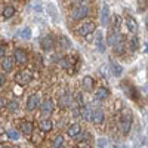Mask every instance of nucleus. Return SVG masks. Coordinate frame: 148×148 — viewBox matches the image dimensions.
<instances>
[{
  "instance_id": "29",
  "label": "nucleus",
  "mask_w": 148,
  "mask_h": 148,
  "mask_svg": "<svg viewBox=\"0 0 148 148\" xmlns=\"http://www.w3.org/2000/svg\"><path fill=\"white\" fill-rule=\"evenodd\" d=\"M129 47H130V51H133V52L139 49V39L136 36H133L132 39L129 40Z\"/></svg>"
},
{
  "instance_id": "5",
  "label": "nucleus",
  "mask_w": 148,
  "mask_h": 148,
  "mask_svg": "<svg viewBox=\"0 0 148 148\" xmlns=\"http://www.w3.org/2000/svg\"><path fill=\"white\" fill-rule=\"evenodd\" d=\"M95 28H96V25H95L93 21L83 22V24H80L79 28H77V34L82 36V37H88V36H90L95 31Z\"/></svg>"
},
{
  "instance_id": "43",
  "label": "nucleus",
  "mask_w": 148,
  "mask_h": 148,
  "mask_svg": "<svg viewBox=\"0 0 148 148\" xmlns=\"http://www.w3.org/2000/svg\"><path fill=\"white\" fill-rule=\"evenodd\" d=\"M147 31H148V21H147Z\"/></svg>"
},
{
  "instance_id": "27",
  "label": "nucleus",
  "mask_w": 148,
  "mask_h": 148,
  "mask_svg": "<svg viewBox=\"0 0 148 148\" xmlns=\"http://www.w3.org/2000/svg\"><path fill=\"white\" fill-rule=\"evenodd\" d=\"M59 64H61V67H62L64 70H70L71 67H73V58H70V56H64V58H61L59 59Z\"/></svg>"
},
{
  "instance_id": "30",
  "label": "nucleus",
  "mask_w": 148,
  "mask_h": 148,
  "mask_svg": "<svg viewBox=\"0 0 148 148\" xmlns=\"http://www.w3.org/2000/svg\"><path fill=\"white\" fill-rule=\"evenodd\" d=\"M59 43H61V46H62V49H70L73 46L71 40L68 39V37H65V36H61L59 37Z\"/></svg>"
},
{
  "instance_id": "24",
  "label": "nucleus",
  "mask_w": 148,
  "mask_h": 148,
  "mask_svg": "<svg viewBox=\"0 0 148 148\" xmlns=\"http://www.w3.org/2000/svg\"><path fill=\"white\" fill-rule=\"evenodd\" d=\"M15 8L12 6V5H6L5 8H3V10H2V15H3V18L5 19H8V18H12L15 15Z\"/></svg>"
},
{
  "instance_id": "20",
  "label": "nucleus",
  "mask_w": 148,
  "mask_h": 148,
  "mask_svg": "<svg viewBox=\"0 0 148 148\" xmlns=\"http://www.w3.org/2000/svg\"><path fill=\"white\" fill-rule=\"evenodd\" d=\"M92 108L89 107V105H83L82 108H80V117L83 119V120H86V121H90V119H92Z\"/></svg>"
},
{
  "instance_id": "36",
  "label": "nucleus",
  "mask_w": 148,
  "mask_h": 148,
  "mask_svg": "<svg viewBox=\"0 0 148 148\" xmlns=\"http://www.w3.org/2000/svg\"><path fill=\"white\" fill-rule=\"evenodd\" d=\"M6 52H8V46L6 45H0V59H3L6 56Z\"/></svg>"
},
{
  "instance_id": "7",
  "label": "nucleus",
  "mask_w": 148,
  "mask_h": 148,
  "mask_svg": "<svg viewBox=\"0 0 148 148\" xmlns=\"http://www.w3.org/2000/svg\"><path fill=\"white\" fill-rule=\"evenodd\" d=\"M40 46L45 52H52L55 49V39L52 34H46L40 39Z\"/></svg>"
},
{
  "instance_id": "22",
  "label": "nucleus",
  "mask_w": 148,
  "mask_h": 148,
  "mask_svg": "<svg viewBox=\"0 0 148 148\" xmlns=\"http://www.w3.org/2000/svg\"><path fill=\"white\" fill-rule=\"evenodd\" d=\"M108 96H110V90L107 88H98L96 92H95V98H96V99H99V101L107 99Z\"/></svg>"
},
{
  "instance_id": "16",
  "label": "nucleus",
  "mask_w": 148,
  "mask_h": 148,
  "mask_svg": "<svg viewBox=\"0 0 148 148\" xmlns=\"http://www.w3.org/2000/svg\"><path fill=\"white\" fill-rule=\"evenodd\" d=\"M120 40H123V36H121V33L120 31H111L110 34H108V39H107V43L110 45V46H114L117 42H120Z\"/></svg>"
},
{
  "instance_id": "15",
  "label": "nucleus",
  "mask_w": 148,
  "mask_h": 148,
  "mask_svg": "<svg viewBox=\"0 0 148 148\" xmlns=\"http://www.w3.org/2000/svg\"><path fill=\"white\" fill-rule=\"evenodd\" d=\"M39 129L42 130V132H51L52 129H53V121L51 120V119H42L40 121H39Z\"/></svg>"
},
{
  "instance_id": "28",
  "label": "nucleus",
  "mask_w": 148,
  "mask_h": 148,
  "mask_svg": "<svg viewBox=\"0 0 148 148\" xmlns=\"http://www.w3.org/2000/svg\"><path fill=\"white\" fill-rule=\"evenodd\" d=\"M16 36L19 37V39H22V40H28L30 37H31V30H30V27H24L22 30L18 31Z\"/></svg>"
},
{
  "instance_id": "38",
  "label": "nucleus",
  "mask_w": 148,
  "mask_h": 148,
  "mask_svg": "<svg viewBox=\"0 0 148 148\" xmlns=\"http://www.w3.org/2000/svg\"><path fill=\"white\" fill-rule=\"evenodd\" d=\"M6 105H8V101H6V98H5V96H0V110L6 108Z\"/></svg>"
},
{
  "instance_id": "26",
  "label": "nucleus",
  "mask_w": 148,
  "mask_h": 148,
  "mask_svg": "<svg viewBox=\"0 0 148 148\" xmlns=\"http://www.w3.org/2000/svg\"><path fill=\"white\" fill-rule=\"evenodd\" d=\"M90 138H92L90 133H89V132H83V130L76 136V139H77L80 144H88V142L90 141Z\"/></svg>"
},
{
  "instance_id": "35",
  "label": "nucleus",
  "mask_w": 148,
  "mask_h": 148,
  "mask_svg": "<svg viewBox=\"0 0 148 148\" xmlns=\"http://www.w3.org/2000/svg\"><path fill=\"white\" fill-rule=\"evenodd\" d=\"M74 99H76L77 105H80V107H83V105H84V99H83V95H82L80 92H77V93H76V98H74Z\"/></svg>"
},
{
  "instance_id": "37",
  "label": "nucleus",
  "mask_w": 148,
  "mask_h": 148,
  "mask_svg": "<svg viewBox=\"0 0 148 148\" xmlns=\"http://www.w3.org/2000/svg\"><path fill=\"white\" fill-rule=\"evenodd\" d=\"M98 145H99L101 148H107V145H108V141H107L105 138H99V139H98Z\"/></svg>"
},
{
  "instance_id": "3",
  "label": "nucleus",
  "mask_w": 148,
  "mask_h": 148,
  "mask_svg": "<svg viewBox=\"0 0 148 148\" xmlns=\"http://www.w3.org/2000/svg\"><path fill=\"white\" fill-rule=\"evenodd\" d=\"M14 80L18 86H27L33 80V74L30 70H19V71H16Z\"/></svg>"
},
{
  "instance_id": "40",
  "label": "nucleus",
  "mask_w": 148,
  "mask_h": 148,
  "mask_svg": "<svg viewBox=\"0 0 148 148\" xmlns=\"http://www.w3.org/2000/svg\"><path fill=\"white\" fill-rule=\"evenodd\" d=\"M5 82H6V79H5V76H3V74H0V88H2V86L5 84Z\"/></svg>"
},
{
  "instance_id": "17",
  "label": "nucleus",
  "mask_w": 148,
  "mask_h": 148,
  "mask_svg": "<svg viewBox=\"0 0 148 148\" xmlns=\"http://www.w3.org/2000/svg\"><path fill=\"white\" fill-rule=\"evenodd\" d=\"M104 120H105V114H104L102 110H95L92 113L90 121H93L95 125H101V123H104Z\"/></svg>"
},
{
  "instance_id": "12",
  "label": "nucleus",
  "mask_w": 148,
  "mask_h": 148,
  "mask_svg": "<svg viewBox=\"0 0 148 148\" xmlns=\"http://www.w3.org/2000/svg\"><path fill=\"white\" fill-rule=\"evenodd\" d=\"M125 21H126L127 31L132 33V34H136L138 33V22H136V19H135L133 16H130V15H126Z\"/></svg>"
},
{
  "instance_id": "9",
  "label": "nucleus",
  "mask_w": 148,
  "mask_h": 148,
  "mask_svg": "<svg viewBox=\"0 0 148 148\" xmlns=\"http://www.w3.org/2000/svg\"><path fill=\"white\" fill-rule=\"evenodd\" d=\"M71 95L68 93V92H65V93H62V95H59V98H58V107L61 108V110H67V108H70L71 107Z\"/></svg>"
},
{
  "instance_id": "11",
  "label": "nucleus",
  "mask_w": 148,
  "mask_h": 148,
  "mask_svg": "<svg viewBox=\"0 0 148 148\" xmlns=\"http://www.w3.org/2000/svg\"><path fill=\"white\" fill-rule=\"evenodd\" d=\"M19 129H21V133L25 135V136H31V135L34 133V126H33V123L30 120H24L21 123Z\"/></svg>"
},
{
  "instance_id": "33",
  "label": "nucleus",
  "mask_w": 148,
  "mask_h": 148,
  "mask_svg": "<svg viewBox=\"0 0 148 148\" xmlns=\"http://www.w3.org/2000/svg\"><path fill=\"white\" fill-rule=\"evenodd\" d=\"M8 138H9V139H12V141H18V139L21 138V133H19L18 130L10 129V130L8 132Z\"/></svg>"
},
{
  "instance_id": "42",
  "label": "nucleus",
  "mask_w": 148,
  "mask_h": 148,
  "mask_svg": "<svg viewBox=\"0 0 148 148\" xmlns=\"http://www.w3.org/2000/svg\"><path fill=\"white\" fill-rule=\"evenodd\" d=\"M73 2H77V3H80V2H83V0H73Z\"/></svg>"
},
{
  "instance_id": "44",
  "label": "nucleus",
  "mask_w": 148,
  "mask_h": 148,
  "mask_svg": "<svg viewBox=\"0 0 148 148\" xmlns=\"http://www.w3.org/2000/svg\"><path fill=\"white\" fill-rule=\"evenodd\" d=\"M58 148H64V147H62V145H61V147H58Z\"/></svg>"
},
{
  "instance_id": "39",
  "label": "nucleus",
  "mask_w": 148,
  "mask_h": 148,
  "mask_svg": "<svg viewBox=\"0 0 148 148\" xmlns=\"http://www.w3.org/2000/svg\"><path fill=\"white\" fill-rule=\"evenodd\" d=\"M73 116H74V117H79V116H80V108H79V107H74V108H73Z\"/></svg>"
},
{
  "instance_id": "1",
  "label": "nucleus",
  "mask_w": 148,
  "mask_h": 148,
  "mask_svg": "<svg viewBox=\"0 0 148 148\" xmlns=\"http://www.w3.org/2000/svg\"><path fill=\"white\" fill-rule=\"evenodd\" d=\"M132 121H133V114H132V111L127 110V108L121 110L120 119H119V126H120V130H121L123 135H127V133L130 132Z\"/></svg>"
},
{
  "instance_id": "10",
  "label": "nucleus",
  "mask_w": 148,
  "mask_h": 148,
  "mask_svg": "<svg viewBox=\"0 0 148 148\" xmlns=\"http://www.w3.org/2000/svg\"><path fill=\"white\" fill-rule=\"evenodd\" d=\"M121 88L123 90L126 92V95H129L132 99H138V92H136V88L130 83V82H123L121 83Z\"/></svg>"
},
{
  "instance_id": "6",
  "label": "nucleus",
  "mask_w": 148,
  "mask_h": 148,
  "mask_svg": "<svg viewBox=\"0 0 148 148\" xmlns=\"http://www.w3.org/2000/svg\"><path fill=\"white\" fill-rule=\"evenodd\" d=\"M40 113L45 119H49V116H51L53 113V110H55V102L51 99V98H47V99H45L42 104H40Z\"/></svg>"
},
{
  "instance_id": "25",
  "label": "nucleus",
  "mask_w": 148,
  "mask_h": 148,
  "mask_svg": "<svg viewBox=\"0 0 148 148\" xmlns=\"http://www.w3.org/2000/svg\"><path fill=\"white\" fill-rule=\"evenodd\" d=\"M110 67H111V73H113L116 77H119V76L123 74V67L120 64L114 62V61H110Z\"/></svg>"
},
{
  "instance_id": "4",
  "label": "nucleus",
  "mask_w": 148,
  "mask_h": 148,
  "mask_svg": "<svg viewBox=\"0 0 148 148\" xmlns=\"http://www.w3.org/2000/svg\"><path fill=\"white\" fill-rule=\"evenodd\" d=\"M14 61H15V64H18V65L28 64V53H27L25 49L16 47L15 51H14Z\"/></svg>"
},
{
  "instance_id": "21",
  "label": "nucleus",
  "mask_w": 148,
  "mask_h": 148,
  "mask_svg": "<svg viewBox=\"0 0 148 148\" xmlns=\"http://www.w3.org/2000/svg\"><path fill=\"white\" fill-rule=\"evenodd\" d=\"M101 22H102V25H108V22H110V8H108V5H104L102 9H101Z\"/></svg>"
},
{
  "instance_id": "23",
  "label": "nucleus",
  "mask_w": 148,
  "mask_h": 148,
  "mask_svg": "<svg viewBox=\"0 0 148 148\" xmlns=\"http://www.w3.org/2000/svg\"><path fill=\"white\" fill-rule=\"evenodd\" d=\"M113 49H114V53H116V55H123V53H125V51H126V42H125V39L120 40V42H117V43L113 46Z\"/></svg>"
},
{
  "instance_id": "18",
  "label": "nucleus",
  "mask_w": 148,
  "mask_h": 148,
  "mask_svg": "<svg viewBox=\"0 0 148 148\" xmlns=\"http://www.w3.org/2000/svg\"><path fill=\"white\" fill-rule=\"evenodd\" d=\"M95 45L98 46V51L99 52H105V43H104V37L101 31L95 33Z\"/></svg>"
},
{
  "instance_id": "14",
  "label": "nucleus",
  "mask_w": 148,
  "mask_h": 148,
  "mask_svg": "<svg viewBox=\"0 0 148 148\" xmlns=\"http://www.w3.org/2000/svg\"><path fill=\"white\" fill-rule=\"evenodd\" d=\"M0 65H2V70L5 71V73H10L12 70H14V67H15V61H14V58H3L2 59V62H0Z\"/></svg>"
},
{
  "instance_id": "31",
  "label": "nucleus",
  "mask_w": 148,
  "mask_h": 148,
  "mask_svg": "<svg viewBox=\"0 0 148 148\" xmlns=\"http://www.w3.org/2000/svg\"><path fill=\"white\" fill-rule=\"evenodd\" d=\"M6 108L10 111V113H16V111L19 110V104H18V101H9L8 102V105H6Z\"/></svg>"
},
{
  "instance_id": "8",
  "label": "nucleus",
  "mask_w": 148,
  "mask_h": 148,
  "mask_svg": "<svg viewBox=\"0 0 148 148\" xmlns=\"http://www.w3.org/2000/svg\"><path fill=\"white\" fill-rule=\"evenodd\" d=\"M40 96L37 93H33L27 98V102H25V110L30 111V113H33V111H36L37 108L40 107Z\"/></svg>"
},
{
  "instance_id": "32",
  "label": "nucleus",
  "mask_w": 148,
  "mask_h": 148,
  "mask_svg": "<svg viewBox=\"0 0 148 148\" xmlns=\"http://www.w3.org/2000/svg\"><path fill=\"white\" fill-rule=\"evenodd\" d=\"M61 145H64V136H62V135H56V136L52 139V147L58 148Z\"/></svg>"
},
{
  "instance_id": "41",
  "label": "nucleus",
  "mask_w": 148,
  "mask_h": 148,
  "mask_svg": "<svg viewBox=\"0 0 148 148\" xmlns=\"http://www.w3.org/2000/svg\"><path fill=\"white\" fill-rule=\"evenodd\" d=\"M80 148H92V147H90V145H88V144H82V145H80Z\"/></svg>"
},
{
  "instance_id": "13",
  "label": "nucleus",
  "mask_w": 148,
  "mask_h": 148,
  "mask_svg": "<svg viewBox=\"0 0 148 148\" xmlns=\"http://www.w3.org/2000/svg\"><path fill=\"white\" fill-rule=\"evenodd\" d=\"M82 86L86 92H92L95 89V79L92 76H84L82 80Z\"/></svg>"
},
{
  "instance_id": "19",
  "label": "nucleus",
  "mask_w": 148,
  "mask_h": 148,
  "mask_svg": "<svg viewBox=\"0 0 148 148\" xmlns=\"http://www.w3.org/2000/svg\"><path fill=\"white\" fill-rule=\"evenodd\" d=\"M80 132H82V126L79 123H73V125L68 126V129H67V133H68L70 138H76Z\"/></svg>"
},
{
  "instance_id": "34",
  "label": "nucleus",
  "mask_w": 148,
  "mask_h": 148,
  "mask_svg": "<svg viewBox=\"0 0 148 148\" xmlns=\"http://www.w3.org/2000/svg\"><path fill=\"white\" fill-rule=\"evenodd\" d=\"M120 24H121V18L119 15H114L113 16V28H114V31L120 30Z\"/></svg>"
},
{
  "instance_id": "2",
  "label": "nucleus",
  "mask_w": 148,
  "mask_h": 148,
  "mask_svg": "<svg viewBox=\"0 0 148 148\" xmlns=\"http://www.w3.org/2000/svg\"><path fill=\"white\" fill-rule=\"evenodd\" d=\"M70 15H71V19L74 21H80V19H84L90 15V8L86 5V3H77L74 5L70 10Z\"/></svg>"
}]
</instances>
